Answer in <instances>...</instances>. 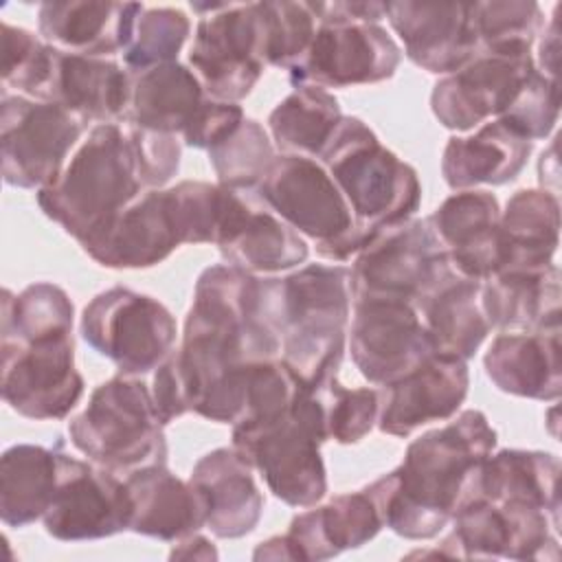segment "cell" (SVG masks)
<instances>
[{
  "label": "cell",
  "instance_id": "6da1fadb",
  "mask_svg": "<svg viewBox=\"0 0 562 562\" xmlns=\"http://www.w3.org/2000/svg\"><path fill=\"white\" fill-rule=\"evenodd\" d=\"M279 351L281 340L261 316L259 279L231 263L206 268L173 351L189 411L235 424L244 413L248 364Z\"/></svg>",
  "mask_w": 562,
  "mask_h": 562
},
{
  "label": "cell",
  "instance_id": "7a4b0ae2",
  "mask_svg": "<svg viewBox=\"0 0 562 562\" xmlns=\"http://www.w3.org/2000/svg\"><path fill=\"white\" fill-rule=\"evenodd\" d=\"M496 430L485 413L461 411L452 422L408 443L404 461L364 492L382 527L406 540H428L450 522L474 468L494 450Z\"/></svg>",
  "mask_w": 562,
  "mask_h": 562
},
{
  "label": "cell",
  "instance_id": "3957f363",
  "mask_svg": "<svg viewBox=\"0 0 562 562\" xmlns=\"http://www.w3.org/2000/svg\"><path fill=\"white\" fill-rule=\"evenodd\" d=\"M261 316L281 340V360L310 389L338 373L351 307V270L310 263L281 279H259Z\"/></svg>",
  "mask_w": 562,
  "mask_h": 562
},
{
  "label": "cell",
  "instance_id": "277c9868",
  "mask_svg": "<svg viewBox=\"0 0 562 562\" xmlns=\"http://www.w3.org/2000/svg\"><path fill=\"white\" fill-rule=\"evenodd\" d=\"M145 191L127 130L94 125L61 173L37 189V204L81 246L101 235Z\"/></svg>",
  "mask_w": 562,
  "mask_h": 562
},
{
  "label": "cell",
  "instance_id": "5b68a950",
  "mask_svg": "<svg viewBox=\"0 0 562 562\" xmlns=\"http://www.w3.org/2000/svg\"><path fill=\"white\" fill-rule=\"evenodd\" d=\"M327 439L323 402L316 389L305 384L281 415L233 424V448L290 507H312L325 496L327 472L321 446Z\"/></svg>",
  "mask_w": 562,
  "mask_h": 562
},
{
  "label": "cell",
  "instance_id": "8992f818",
  "mask_svg": "<svg viewBox=\"0 0 562 562\" xmlns=\"http://www.w3.org/2000/svg\"><path fill=\"white\" fill-rule=\"evenodd\" d=\"M321 162L345 195L356 226L369 235L411 220L419 209L417 171L386 149L358 116H342Z\"/></svg>",
  "mask_w": 562,
  "mask_h": 562
},
{
  "label": "cell",
  "instance_id": "52a82bcc",
  "mask_svg": "<svg viewBox=\"0 0 562 562\" xmlns=\"http://www.w3.org/2000/svg\"><path fill=\"white\" fill-rule=\"evenodd\" d=\"M151 391L134 375L99 384L86 408L68 424L72 446L112 472L165 463L167 441Z\"/></svg>",
  "mask_w": 562,
  "mask_h": 562
},
{
  "label": "cell",
  "instance_id": "ba28073f",
  "mask_svg": "<svg viewBox=\"0 0 562 562\" xmlns=\"http://www.w3.org/2000/svg\"><path fill=\"white\" fill-rule=\"evenodd\" d=\"M257 198L296 233L316 241L323 259L347 261L373 237L356 226L345 195L316 158L277 156L257 187Z\"/></svg>",
  "mask_w": 562,
  "mask_h": 562
},
{
  "label": "cell",
  "instance_id": "9c48e42d",
  "mask_svg": "<svg viewBox=\"0 0 562 562\" xmlns=\"http://www.w3.org/2000/svg\"><path fill=\"white\" fill-rule=\"evenodd\" d=\"M457 274L428 217H411L378 231L356 255L351 294L358 299H400L417 305Z\"/></svg>",
  "mask_w": 562,
  "mask_h": 562
},
{
  "label": "cell",
  "instance_id": "30bf717a",
  "mask_svg": "<svg viewBox=\"0 0 562 562\" xmlns=\"http://www.w3.org/2000/svg\"><path fill=\"white\" fill-rule=\"evenodd\" d=\"M176 334V318L158 299L123 285L99 292L81 314L83 340L121 375L156 369L173 351Z\"/></svg>",
  "mask_w": 562,
  "mask_h": 562
},
{
  "label": "cell",
  "instance_id": "8fae6325",
  "mask_svg": "<svg viewBox=\"0 0 562 562\" xmlns=\"http://www.w3.org/2000/svg\"><path fill=\"white\" fill-rule=\"evenodd\" d=\"M202 13L189 64L206 97L237 103L250 94L266 64L259 53L257 2H191Z\"/></svg>",
  "mask_w": 562,
  "mask_h": 562
},
{
  "label": "cell",
  "instance_id": "7c38bea8",
  "mask_svg": "<svg viewBox=\"0 0 562 562\" xmlns=\"http://www.w3.org/2000/svg\"><path fill=\"white\" fill-rule=\"evenodd\" d=\"M86 125V121L57 103L2 92L0 147L4 182L20 189L50 184L66 167V158L83 136Z\"/></svg>",
  "mask_w": 562,
  "mask_h": 562
},
{
  "label": "cell",
  "instance_id": "4fadbf2b",
  "mask_svg": "<svg viewBox=\"0 0 562 562\" xmlns=\"http://www.w3.org/2000/svg\"><path fill=\"white\" fill-rule=\"evenodd\" d=\"M2 400L22 417L64 419L83 395L72 329L22 340L0 338Z\"/></svg>",
  "mask_w": 562,
  "mask_h": 562
},
{
  "label": "cell",
  "instance_id": "5bb4252c",
  "mask_svg": "<svg viewBox=\"0 0 562 562\" xmlns=\"http://www.w3.org/2000/svg\"><path fill=\"white\" fill-rule=\"evenodd\" d=\"M452 531L437 553L443 558L558 560V525L549 512L525 503L468 498L452 514Z\"/></svg>",
  "mask_w": 562,
  "mask_h": 562
},
{
  "label": "cell",
  "instance_id": "9a60e30c",
  "mask_svg": "<svg viewBox=\"0 0 562 562\" xmlns=\"http://www.w3.org/2000/svg\"><path fill=\"white\" fill-rule=\"evenodd\" d=\"M351 360L375 386H384L437 351L413 303L400 299H358L349 334Z\"/></svg>",
  "mask_w": 562,
  "mask_h": 562
},
{
  "label": "cell",
  "instance_id": "2e32d148",
  "mask_svg": "<svg viewBox=\"0 0 562 562\" xmlns=\"http://www.w3.org/2000/svg\"><path fill=\"white\" fill-rule=\"evenodd\" d=\"M533 70L531 50H483L435 83L432 114L454 132H468L492 116L498 119L516 101Z\"/></svg>",
  "mask_w": 562,
  "mask_h": 562
},
{
  "label": "cell",
  "instance_id": "e0dca14e",
  "mask_svg": "<svg viewBox=\"0 0 562 562\" xmlns=\"http://www.w3.org/2000/svg\"><path fill=\"white\" fill-rule=\"evenodd\" d=\"M132 498L112 470L61 452L59 483L42 516L48 536L64 542L110 538L130 529Z\"/></svg>",
  "mask_w": 562,
  "mask_h": 562
},
{
  "label": "cell",
  "instance_id": "ac0fdd59",
  "mask_svg": "<svg viewBox=\"0 0 562 562\" xmlns=\"http://www.w3.org/2000/svg\"><path fill=\"white\" fill-rule=\"evenodd\" d=\"M402 61L380 24H318L305 55L288 70L294 86L347 88L391 79Z\"/></svg>",
  "mask_w": 562,
  "mask_h": 562
},
{
  "label": "cell",
  "instance_id": "d6986e66",
  "mask_svg": "<svg viewBox=\"0 0 562 562\" xmlns=\"http://www.w3.org/2000/svg\"><path fill=\"white\" fill-rule=\"evenodd\" d=\"M382 520L373 498L360 490L338 494L329 503L292 518L283 536L261 542L255 560H327L373 540Z\"/></svg>",
  "mask_w": 562,
  "mask_h": 562
},
{
  "label": "cell",
  "instance_id": "ffe728a7",
  "mask_svg": "<svg viewBox=\"0 0 562 562\" xmlns=\"http://www.w3.org/2000/svg\"><path fill=\"white\" fill-rule=\"evenodd\" d=\"M470 389L463 358L435 351L406 375L378 389V428L391 437H408L424 424L450 419Z\"/></svg>",
  "mask_w": 562,
  "mask_h": 562
},
{
  "label": "cell",
  "instance_id": "44dd1931",
  "mask_svg": "<svg viewBox=\"0 0 562 562\" xmlns=\"http://www.w3.org/2000/svg\"><path fill=\"white\" fill-rule=\"evenodd\" d=\"M406 57L435 75H450L481 53L474 2H384Z\"/></svg>",
  "mask_w": 562,
  "mask_h": 562
},
{
  "label": "cell",
  "instance_id": "7402d4cb",
  "mask_svg": "<svg viewBox=\"0 0 562 562\" xmlns=\"http://www.w3.org/2000/svg\"><path fill=\"white\" fill-rule=\"evenodd\" d=\"M184 244L169 189L143 191L114 222L81 248L114 270L151 268Z\"/></svg>",
  "mask_w": 562,
  "mask_h": 562
},
{
  "label": "cell",
  "instance_id": "603a6c76",
  "mask_svg": "<svg viewBox=\"0 0 562 562\" xmlns=\"http://www.w3.org/2000/svg\"><path fill=\"white\" fill-rule=\"evenodd\" d=\"M428 222L459 277L483 283L501 270V206L494 193L457 191L437 206Z\"/></svg>",
  "mask_w": 562,
  "mask_h": 562
},
{
  "label": "cell",
  "instance_id": "cb8c5ba5",
  "mask_svg": "<svg viewBox=\"0 0 562 562\" xmlns=\"http://www.w3.org/2000/svg\"><path fill=\"white\" fill-rule=\"evenodd\" d=\"M130 97L132 75L116 61L55 48L42 101L57 103L86 123L101 125L125 121Z\"/></svg>",
  "mask_w": 562,
  "mask_h": 562
},
{
  "label": "cell",
  "instance_id": "d4e9b609",
  "mask_svg": "<svg viewBox=\"0 0 562 562\" xmlns=\"http://www.w3.org/2000/svg\"><path fill=\"white\" fill-rule=\"evenodd\" d=\"M143 9L138 2H42L37 26L40 35L59 50L105 57L130 46Z\"/></svg>",
  "mask_w": 562,
  "mask_h": 562
},
{
  "label": "cell",
  "instance_id": "484cf974",
  "mask_svg": "<svg viewBox=\"0 0 562 562\" xmlns=\"http://www.w3.org/2000/svg\"><path fill=\"white\" fill-rule=\"evenodd\" d=\"M132 498L130 531L158 540H180L206 522V501L191 483L165 463L136 468L125 479Z\"/></svg>",
  "mask_w": 562,
  "mask_h": 562
},
{
  "label": "cell",
  "instance_id": "4316f807",
  "mask_svg": "<svg viewBox=\"0 0 562 562\" xmlns=\"http://www.w3.org/2000/svg\"><path fill=\"white\" fill-rule=\"evenodd\" d=\"M189 481L206 501V522L217 538H241L250 533L263 512V496L255 483L252 468L235 448H217L200 457Z\"/></svg>",
  "mask_w": 562,
  "mask_h": 562
},
{
  "label": "cell",
  "instance_id": "83f0119b",
  "mask_svg": "<svg viewBox=\"0 0 562 562\" xmlns=\"http://www.w3.org/2000/svg\"><path fill=\"white\" fill-rule=\"evenodd\" d=\"M560 459L551 452L505 448L490 452L470 474L463 496L492 503H525L560 518Z\"/></svg>",
  "mask_w": 562,
  "mask_h": 562
},
{
  "label": "cell",
  "instance_id": "f1b7e54d",
  "mask_svg": "<svg viewBox=\"0 0 562 562\" xmlns=\"http://www.w3.org/2000/svg\"><path fill=\"white\" fill-rule=\"evenodd\" d=\"M483 364L503 393L553 402L562 393L560 329L498 334Z\"/></svg>",
  "mask_w": 562,
  "mask_h": 562
},
{
  "label": "cell",
  "instance_id": "f546056e",
  "mask_svg": "<svg viewBox=\"0 0 562 562\" xmlns=\"http://www.w3.org/2000/svg\"><path fill=\"white\" fill-rule=\"evenodd\" d=\"M560 270H505L481 283V307L492 327L509 331L560 329Z\"/></svg>",
  "mask_w": 562,
  "mask_h": 562
},
{
  "label": "cell",
  "instance_id": "4dcf8cb0",
  "mask_svg": "<svg viewBox=\"0 0 562 562\" xmlns=\"http://www.w3.org/2000/svg\"><path fill=\"white\" fill-rule=\"evenodd\" d=\"M531 154V140L505 121L483 123L472 136H452L441 156V173L450 189L505 184L514 180Z\"/></svg>",
  "mask_w": 562,
  "mask_h": 562
},
{
  "label": "cell",
  "instance_id": "1f68e13d",
  "mask_svg": "<svg viewBox=\"0 0 562 562\" xmlns=\"http://www.w3.org/2000/svg\"><path fill=\"white\" fill-rule=\"evenodd\" d=\"M206 99L193 70L178 61L160 64L132 77L125 121L143 130L182 136Z\"/></svg>",
  "mask_w": 562,
  "mask_h": 562
},
{
  "label": "cell",
  "instance_id": "d6a6232c",
  "mask_svg": "<svg viewBox=\"0 0 562 562\" xmlns=\"http://www.w3.org/2000/svg\"><path fill=\"white\" fill-rule=\"evenodd\" d=\"M501 270H538L553 263L560 244V202L547 189H520L501 213ZM496 272V274H498Z\"/></svg>",
  "mask_w": 562,
  "mask_h": 562
},
{
  "label": "cell",
  "instance_id": "836d02e7",
  "mask_svg": "<svg viewBox=\"0 0 562 562\" xmlns=\"http://www.w3.org/2000/svg\"><path fill=\"white\" fill-rule=\"evenodd\" d=\"M59 465L61 443H15L2 452L0 518L7 527H24L46 514L59 483Z\"/></svg>",
  "mask_w": 562,
  "mask_h": 562
},
{
  "label": "cell",
  "instance_id": "e575fe53",
  "mask_svg": "<svg viewBox=\"0 0 562 562\" xmlns=\"http://www.w3.org/2000/svg\"><path fill=\"white\" fill-rule=\"evenodd\" d=\"M437 351L472 358L492 325L481 307V281L452 274L417 305Z\"/></svg>",
  "mask_w": 562,
  "mask_h": 562
},
{
  "label": "cell",
  "instance_id": "d590c367",
  "mask_svg": "<svg viewBox=\"0 0 562 562\" xmlns=\"http://www.w3.org/2000/svg\"><path fill=\"white\" fill-rule=\"evenodd\" d=\"M226 261L250 274H274L303 263L310 255L307 241L259 198L246 215L237 235L220 248Z\"/></svg>",
  "mask_w": 562,
  "mask_h": 562
},
{
  "label": "cell",
  "instance_id": "8d00e7d4",
  "mask_svg": "<svg viewBox=\"0 0 562 562\" xmlns=\"http://www.w3.org/2000/svg\"><path fill=\"white\" fill-rule=\"evenodd\" d=\"M342 121L340 105L331 92L301 83L270 112L268 125L283 154L321 158Z\"/></svg>",
  "mask_w": 562,
  "mask_h": 562
},
{
  "label": "cell",
  "instance_id": "74e56055",
  "mask_svg": "<svg viewBox=\"0 0 562 562\" xmlns=\"http://www.w3.org/2000/svg\"><path fill=\"white\" fill-rule=\"evenodd\" d=\"M64 329H72V301L59 285L37 281L20 294L11 290L2 292L0 338L22 340Z\"/></svg>",
  "mask_w": 562,
  "mask_h": 562
},
{
  "label": "cell",
  "instance_id": "f35d334b",
  "mask_svg": "<svg viewBox=\"0 0 562 562\" xmlns=\"http://www.w3.org/2000/svg\"><path fill=\"white\" fill-rule=\"evenodd\" d=\"M257 13L261 61L290 70L305 55L318 29L310 2H257Z\"/></svg>",
  "mask_w": 562,
  "mask_h": 562
},
{
  "label": "cell",
  "instance_id": "ab89813d",
  "mask_svg": "<svg viewBox=\"0 0 562 562\" xmlns=\"http://www.w3.org/2000/svg\"><path fill=\"white\" fill-rule=\"evenodd\" d=\"M274 158L272 140L255 119H244L233 134L209 149L220 184L235 191L259 187Z\"/></svg>",
  "mask_w": 562,
  "mask_h": 562
},
{
  "label": "cell",
  "instance_id": "60d3db41",
  "mask_svg": "<svg viewBox=\"0 0 562 562\" xmlns=\"http://www.w3.org/2000/svg\"><path fill=\"white\" fill-rule=\"evenodd\" d=\"M544 26V13L533 0L474 2V29L483 50H531Z\"/></svg>",
  "mask_w": 562,
  "mask_h": 562
},
{
  "label": "cell",
  "instance_id": "b9f144b4",
  "mask_svg": "<svg viewBox=\"0 0 562 562\" xmlns=\"http://www.w3.org/2000/svg\"><path fill=\"white\" fill-rule=\"evenodd\" d=\"M191 31L189 18L173 7H145L136 20L130 46L123 50L130 70H147L176 61Z\"/></svg>",
  "mask_w": 562,
  "mask_h": 562
},
{
  "label": "cell",
  "instance_id": "7bdbcfd3",
  "mask_svg": "<svg viewBox=\"0 0 562 562\" xmlns=\"http://www.w3.org/2000/svg\"><path fill=\"white\" fill-rule=\"evenodd\" d=\"M55 46L40 42L31 31L2 22V92L42 101L50 79Z\"/></svg>",
  "mask_w": 562,
  "mask_h": 562
},
{
  "label": "cell",
  "instance_id": "ee69618b",
  "mask_svg": "<svg viewBox=\"0 0 562 562\" xmlns=\"http://www.w3.org/2000/svg\"><path fill=\"white\" fill-rule=\"evenodd\" d=\"M316 393L325 408L329 439L338 443H356L375 426L380 411L378 389H347L334 375L323 386H318Z\"/></svg>",
  "mask_w": 562,
  "mask_h": 562
},
{
  "label": "cell",
  "instance_id": "f6af8a7d",
  "mask_svg": "<svg viewBox=\"0 0 562 562\" xmlns=\"http://www.w3.org/2000/svg\"><path fill=\"white\" fill-rule=\"evenodd\" d=\"M560 114V90L558 81L542 75L538 68L525 81L516 101L509 110L498 116L512 130H516L527 140L547 138L558 123Z\"/></svg>",
  "mask_w": 562,
  "mask_h": 562
},
{
  "label": "cell",
  "instance_id": "bcb514c9",
  "mask_svg": "<svg viewBox=\"0 0 562 562\" xmlns=\"http://www.w3.org/2000/svg\"><path fill=\"white\" fill-rule=\"evenodd\" d=\"M127 134L136 154L138 176L145 191L165 187L180 169L182 147L178 138L173 134L143 130L136 125H130Z\"/></svg>",
  "mask_w": 562,
  "mask_h": 562
},
{
  "label": "cell",
  "instance_id": "7dc6e473",
  "mask_svg": "<svg viewBox=\"0 0 562 562\" xmlns=\"http://www.w3.org/2000/svg\"><path fill=\"white\" fill-rule=\"evenodd\" d=\"M244 119V110L237 103H224L209 97L193 123L182 132V140L195 149H211L233 134Z\"/></svg>",
  "mask_w": 562,
  "mask_h": 562
},
{
  "label": "cell",
  "instance_id": "c3c4849f",
  "mask_svg": "<svg viewBox=\"0 0 562 562\" xmlns=\"http://www.w3.org/2000/svg\"><path fill=\"white\" fill-rule=\"evenodd\" d=\"M318 24H378L386 18L384 2H310Z\"/></svg>",
  "mask_w": 562,
  "mask_h": 562
},
{
  "label": "cell",
  "instance_id": "681fc988",
  "mask_svg": "<svg viewBox=\"0 0 562 562\" xmlns=\"http://www.w3.org/2000/svg\"><path fill=\"white\" fill-rule=\"evenodd\" d=\"M542 40H540V53H538V70L551 79H555L558 72V48H560V40H558V18L553 13L551 22L542 26L540 31Z\"/></svg>",
  "mask_w": 562,
  "mask_h": 562
},
{
  "label": "cell",
  "instance_id": "f907efd6",
  "mask_svg": "<svg viewBox=\"0 0 562 562\" xmlns=\"http://www.w3.org/2000/svg\"><path fill=\"white\" fill-rule=\"evenodd\" d=\"M169 558H178V560H215L217 558V549L213 547V542L200 533H191L178 540V547H173V551L169 553Z\"/></svg>",
  "mask_w": 562,
  "mask_h": 562
}]
</instances>
